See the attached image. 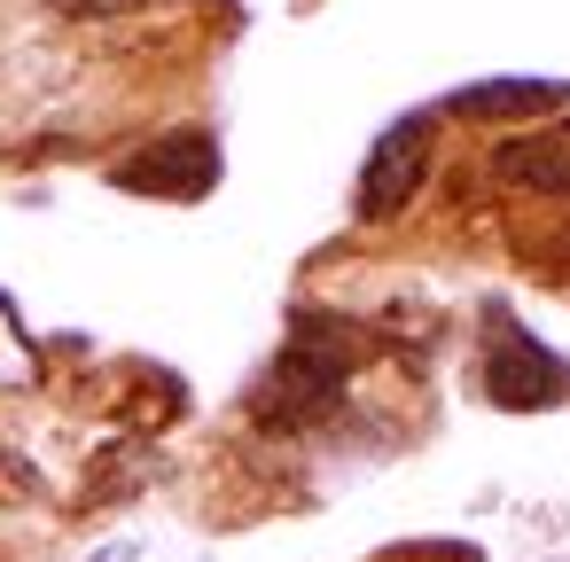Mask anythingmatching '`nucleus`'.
<instances>
[{
  "mask_svg": "<svg viewBox=\"0 0 570 562\" xmlns=\"http://www.w3.org/2000/svg\"><path fill=\"white\" fill-rule=\"evenodd\" d=\"M352 367H360V328L336 321V313H297L282 359L250 383V422H258V430H282V437L321 430V422L344 406Z\"/></svg>",
  "mask_w": 570,
  "mask_h": 562,
  "instance_id": "obj_1",
  "label": "nucleus"
},
{
  "mask_svg": "<svg viewBox=\"0 0 570 562\" xmlns=\"http://www.w3.org/2000/svg\"><path fill=\"white\" fill-rule=\"evenodd\" d=\"M484 398L508 406V414H539V406L570 398V367L508 305H484Z\"/></svg>",
  "mask_w": 570,
  "mask_h": 562,
  "instance_id": "obj_2",
  "label": "nucleus"
},
{
  "mask_svg": "<svg viewBox=\"0 0 570 562\" xmlns=\"http://www.w3.org/2000/svg\"><path fill=\"white\" fill-rule=\"evenodd\" d=\"M430 149H438V118H430V110L383 126V141H375L367 165H360V196H352V211H360L367 227L399 219V211L422 196V180H430Z\"/></svg>",
  "mask_w": 570,
  "mask_h": 562,
  "instance_id": "obj_3",
  "label": "nucleus"
},
{
  "mask_svg": "<svg viewBox=\"0 0 570 562\" xmlns=\"http://www.w3.org/2000/svg\"><path fill=\"white\" fill-rule=\"evenodd\" d=\"M110 180H118V188H134V196L196 204V196H212V188H219V141H212V134H196V126H180V134H165V141L134 149Z\"/></svg>",
  "mask_w": 570,
  "mask_h": 562,
  "instance_id": "obj_4",
  "label": "nucleus"
},
{
  "mask_svg": "<svg viewBox=\"0 0 570 562\" xmlns=\"http://www.w3.org/2000/svg\"><path fill=\"white\" fill-rule=\"evenodd\" d=\"M492 172L508 188H523V196H570V110L531 126V134H515V141H500Z\"/></svg>",
  "mask_w": 570,
  "mask_h": 562,
  "instance_id": "obj_5",
  "label": "nucleus"
},
{
  "mask_svg": "<svg viewBox=\"0 0 570 562\" xmlns=\"http://www.w3.org/2000/svg\"><path fill=\"white\" fill-rule=\"evenodd\" d=\"M445 110L453 118H484V126H500V118H562L570 110V87L562 79H476Z\"/></svg>",
  "mask_w": 570,
  "mask_h": 562,
  "instance_id": "obj_6",
  "label": "nucleus"
},
{
  "mask_svg": "<svg viewBox=\"0 0 570 562\" xmlns=\"http://www.w3.org/2000/svg\"><path fill=\"white\" fill-rule=\"evenodd\" d=\"M157 476H165V453H157L149 437H134V430H126L118 445H102V453L87 461V500H95V507H110V500H134V492H141V484H157Z\"/></svg>",
  "mask_w": 570,
  "mask_h": 562,
  "instance_id": "obj_7",
  "label": "nucleus"
},
{
  "mask_svg": "<svg viewBox=\"0 0 570 562\" xmlns=\"http://www.w3.org/2000/svg\"><path fill=\"white\" fill-rule=\"evenodd\" d=\"M32 383H40V344L24 336L17 305L0 297V391H32Z\"/></svg>",
  "mask_w": 570,
  "mask_h": 562,
  "instance_id": "obj_8",
  "label": "nucleus"
},
{
  "mask_svg": "<svg viewBox=\"0 0 570 562\" xmlns=\"http://www.w3.org/2000/svg\"><path fill=\"white\" fill-rule=\"evenodd\" d=\"M56 17H87V24H102V17H134V9H149V0H48Z\"/></svg>",
  "mask_w": 570,
  "mask_h": 562,
  "instance_id": "obj_9",
  "label": "nucleus"
},
{
  "mask_svg": "<svg viewBox=\"0 0 570 562\" xmlns=\"http://www.w3.org/2000/svg\"><path fill=\"white\" fill-rule=\"evenodd\" d=\"M134 554H141V546H102L95 562H134Z\"/></svg>",
  "mask_w": 570,
  "mask_h": 562,
  "instance_id": "obj_10",
  "label": "nucleus"
}]
</instances>
